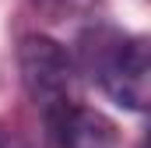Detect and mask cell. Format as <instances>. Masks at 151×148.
I'll return each mask as SVG.
<instances>
[{"instance_id":"6da1fadb","label":"cell","mask_w":151,"mask_h":148,"mask_svg":"<svg viewBox=\"0 0 151 148\" xmlns=\"http://www.w3.org/2000/svg\"><path fill=\"white\" fill-rule=\"evenodd\" d=\"M116 106L123 110H148L151 81H148V39L127 36L119 28H91L81 36L77 64Z\"/></svg>"},{"instance_id":"7a4b0ae2","label":"cell","mask_w":151,"mask_h":148,"mask_svg":"<svg viewBox=\"0 0 151 148\" xmlns=\"http://www.w3.org/2000/svg\"><path fill=\"white\" fill-rule=\"evenodd\" d=\"M18 71H21V85L32 95L42 116L60 106L77 102V67L74 57L49 36H25L18 46Z\"/></svg>"},{"instance_id":"3957f363","label":"cell","mask_w":151,"mask_h":148,"mask_svg":"<svg viewBox=\"0 0 151 148\" xmlns=\"http://www.w3.org/2000/svg\"><path fill=\"white\" fill-rule=\"evenodd\" d=\"M46 148H116V127L81 102L46 113Z\"/></svg>"},{"instance_id":"277c9868","label":"cell","mask_w":151,"mask_h":148,"mask_svg":"<svg viewBox=\"0 0 151 148\" xmlns=\"http://www.w3.org/2000/svg\"><path fill=\"white\" fill-rule=\"evenodd\" d=\"M53 18H84V14H91L102 0H39Z\"/></svg>"},{"instance_id":"5b68a950","label":"cell","mask_w":151,"mask_h":148,"mask_svg":"<svg viewBox=\"0 0 151 148\" xmlns=\"http://www.w3.org/2000/svg\"><path fill=\"white\" fill-rule=\"evenodd\" d=\"M0 148H14V145H11V141H7V138H4V134H0Z\"/></svg>"}]
</instances>
